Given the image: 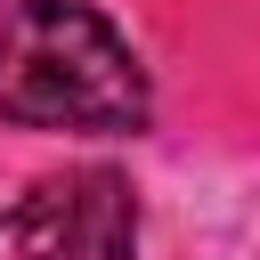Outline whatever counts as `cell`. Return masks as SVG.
<instances>
[{"mask_svg": "<svg viewBox=\"0 0 260 260\" xmlns=\"http://www.w3.org/2000/svg\"><path fill=\"white\" fill-rule=\"evenodd\" d=\"M154 114L138 49L89 0H8L0 8V122L138 138Z\"/></svg>", "mask_w": 260, "mask_h": 260, "instance_id": "6da1fadb", "label": "cell"}, {"mask_svg": "<svg viewBox=\"0 0 260 260\" xmlns=\"http://www.w3.org/2000/svg\"><path fill=\"white\" fill-rule=\"evenodd\" d=\"M130 252H138V195L106 162L41 179L0 211V260H130Z\"/></svg>", "mask_w": 260, "mask_h": 260, "instance_id": "7a4b0ae2", "label": "cell"}]
</instances>
